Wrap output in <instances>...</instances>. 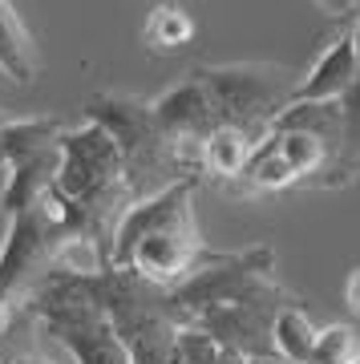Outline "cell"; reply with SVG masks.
Returning a JSON list of instances; mask_svg holds the SVG:
<instances>
[{
	"label": "cell",
	"instance_id": "obj_12",
	"mask_svg": "<svg viewBox=\"0 0 360 364\" xmlns=\"http://www.w3.org/2000/svg\"><path fill=\"white\" fill-rule=\"evenodd\" d=\"M251 150H255V138L247 130H239V126H215L203 138V182H219V191H227L243 174Z\"/></svg>",
	"mask_w": 360,
	"mask_h": 364
},
{
	"label": "cell",
	"instance_id": "obj_20",
	"mask_svg": "<svg viewBox=\"0 0 360 364\" xmlns=\"http://www.w3.org/2000/svg\"><path fill=\"white\" fill-rule=\"evenodd\" d=\"M316 4H320L332 21H356L360 16V0H316Z\"/></svg>",
	"mask_w": 360,
	"mask_h": 364
},
{
	"label": "cell",
	"instance_id": "obj_16",
	"mask_svg": "<svg viewBox=\"0 0 360 364\" xmlns=\"http://www.w3.org/2000/svg\"><path fill=\"white\" fill-rule=\"evenodd\" d=\"M316 332H320V328L308 320V312H304L300 304H292V308H283V312L275 316V324H271V352H280L287 364H308Z\"/></svg>",
	"mask_w": 360,
	"mask_h": 364
},
{
	"label": "cell",
	"instance_id": "obj_8",
	"mask_svg": "<svg viewBox=\"0 0 360 364\" xmlns=\"http://www.w3.org/2000/svg\"><path fill=\"white\" fill-rule=\"evenodd\" d=\"M57 223L45 215V207H28L21 215H9V235L0 243V308L13 316H25L37 287L53 275L57 259Z\"/></svg>",
	"mask_w": 360,
	"mask_h": 364
},
{
	"label": "cell",
	"instance_id": "obj_11",
	"mask_svg": "<svg viewBox=\"0 0 360 364\" xmlns=\"http://www.w3.org/2000/svg\"><path fill=\"white\" fill-rule=\"evenodd\" d=\"M69 130L61 117L41 114V117H4L0 122V170H13L28 158H37L41 150H53L61 142V134Z\"/></svg>",
	"mask_w": 360,
	"mask_h": 364
},
{
	"label": "cell",
	"instance_id": "obj_2",
	"mask_svg": "<svg viewBox=\"0 0 360 364\" xmlns=\"http://www.w3.org/2000/svg\"><path fill=\"white\" fill-rule=\"evenodd\" d=\"M194 195L198 182L182 178L158 195L129 203L114 227L110 267L134 272L154 287H179L182 279H191L198 263L211 255L194 219Z\"/></svg>",
	"mask_w": 360,
	"mask_h": 364
},
{
	"label": "cell",
	"instance_id": "obj_23",
	"mask_svg": "<svg viewBox=\"0 0 360 364\" xmlns=\"http://www.w3.org/2000/svg\"><path fill=\"white\" fill-rule=\"evenodd\" d=\"M352 364H360V356H356V360H352Z\"/></svg>",
	"mask_w": 360,
	"mask_h": 364
},
{
	"label": "cell",
	"instance_id": "obj_5",
	"mask_svg": "<svg viewBox=\"0 0 360 364\" xmlns=\"http://www.w3.org/2000/svg\"><path fill=\"white\" fill-rule=\"evenodd\" d=\"M28 316L69 352L73 364H134L102 304L73 275H49L28 304Z\"/></svg>",
	"mask_w": 360,
	"mask_h": 364
},
{
	"label": "cell",
	"instance_id": "obj_21",
	"mask_svg": "<svg viewBox=\"0 0 360 364\" xmlns=\"http://www.w3.org/2000/svg\"><path fill=\"white\" fill-rule=\"evenodd\" d=\"M344 304L352 308V312H360V267L348 275V284H344Z\"/></svg>",
	"mask_w": 360,
	"mask_h": 364
},
{
	"label": "cell",
	"instance_id": "obj_10",
	"mask_svg": "<svg viewBox=\"0 0 360 364\" xmlns=\"http://www.w3.org/2000/svg\"><path fill=\"white\" fill-rule=\"evenodd\" d=\"M360 73V57H356V41H352V28L340 33V37L320 53V61L308 69V77L292 90V102L287 105H320V102H340L352 81Z\"/></svg>",
	"mask_w": 360,
	"mask_h": 364
},
{
	"label": "cell",
	"instance_id": "obj_1",
	"mask_svg": "<svg viewBox=\"0 0 360 364\" xmlns=\"http://www.w3.org/2000/svg\"><path fill=\"white\" fill-rule=\"evenodd\" d=\"M170 291V312L182 328H198L239 356L268 352L271 324L283 308L300 304L292 287L275 279V247L211 251L191 279Z\"/></svg>",
	"mask_w": 360,
	"mask_h": 364
},
{
	"label": "cell",
	"instance_id": "obj_3",
	"mask_svg": "<svg viewBox=\"0 0 360 364\" xmlns=\"http://www.w3.org/2000/svg\"><path fill=\"white\" fill-rule=\"evenodd\" d=\"M85 122L102 126L122 150L129 198H150L182 178L203 182V142H170L154 126L150 102L129 93H93L85 102Z\"/></svg>",
	"mask_w": 360,
	"mask_h": 364
},
{
	"label": "cell",
	"instance_id": "obj_14",
	"mask_svg": "<svg viewBox=\"0 0 360 364\" xmlns=\"http://www.w3.org/2000/svg\"><path fill=\"white\" fill-rule=\"evenodd\" d=\"M37 45L28 37L25 21L16 16L13 0H0V73H9L16 85H28L37 77Z\"/></svg>",
	"mask_w": 360,
	"mask_h": 364
},
{
	"label": "cell",
	"instance_id": "obj_19",
	"mask_svg": "<svg viewBox=\"0 0 360 364\" xmlns=\"http://www.w3.org/2000/svg\"><path fill=\"white\" fill-rule=\"evenodd\" d=\"M360 356L356 332L348 324H328L316 332V344H312L308 364H352Z\"/></svg>",
	"mask_w": 360,
	"mask_h": 364
},
{
	"label": "cell",
	"instance_id": "obj_18",
	"mask_svg": "<svg viewBox=\"0 0 360 364\" xmlns=\"http://www.w3.org/2000/svg\"><path fill=\"white\" fill-rule=\"evenodd\" d=\"M170 364H243V356L231 352L227 344H219L215 336L198 332V328H179Z\"/></svg>",
	"mask_w": 360,
	"mask_h": 364
},
{
	"label": "cell",
	"instance_id": "obj_9",
	"mask_svg": "<svg viewBox=\"0 0 360 364\" xmlns=\"http://www.w3.org/2000/svg\"><path fill=\"white\" fill-rule=\"evenodd\" d=\"M150 117H154V126L166 134L170 142H203L206 134L219 126L215 105H211L203 81L194 73H186L174 90L150 97Z\"/></svg>",
	"mask_w": 360,
	"mask_h": 364
},
{
	"label": "cell",
	"instance_id": "obj_4",
	"mask_svg": "<svg viewBox=\"0 0 360 364\" xmlns=\"http://www.w3.org/2000/svg\"><path fill=\"white\" fill-rule=\"evenodd\" d=\"M102 312L110 316L117 340L126 344L134 364H170L174 340H179V320L170 312V291L138 279L134 272H102L81 279Z\"/></svg>",
	"mask_w": 360,
	"mask_h": 364
},
{
	"label": "cell",
	"instance_id": "obj_13",
	"mask_svg": "<svg viewBox=\"0 0 360 364\" xmlns=\"http://www.w3.org/2000/svg\"><path fill=\"white\" fill-rule=\"evenodd\" d=\"M57 166H61V150L53 146V150H41L37 158H28V162H21V166L9 170L4 195H0L4 215H21V210L37 207L41 195H45V191L53 186V178H57Z\"/></svg>",
	"mask_w": 360,
	"mask_h": 364
},
{
	"label": "cell",
	"instance_id": "obj_7",
	"mask_svg": "<svg viewBox=\"0 0 360 364\" xmlns=\"http://www.w3.org/2000/svg\"><path fill=\"white\" fill-rule=\"evenodd\" d=\"M61 166L53 178L57 198L73 207H129V186H126V166L122 150L102 126L81 122L73 130L61 134Z\"/></svg>",
	"mask_w": 360,
	"mask_h": 364
},
{
	"label": "cell",
	"instance_id": "obj_15",
	"mask_svg": "<svg viewBox=\"0 0 360 364\" xmlns=\"http://www.w3.org/2000/svg\"><path fill=\"white\" fill-rule=\"evenodd\" d=\"M263 134L275 142V150L283 154V162L292 166L296 186H308V182L336 158L332 146L324 142L320 134H312V130H263Z\"/></svg>",
	"mask_w": 360,
	"mask_h": 364
},
{
	"label": "cell",
	"instance_id": "obj_6",
	"mask_svg": "<svg viewBox=\"0 0 360 364\" xmlns=\"http://www.w3.org/2000/svg\"><path fill=\"white\" fill-rule=\"evenodd\" d=\"M206 97L215 105L219 126H239L251 138H263L271 117L292 102L296 73L271 61H235V65H194Z\"/></svg>",
	"mask_w": 360,
	"mask_h": 364
},
{
	"label": "cell",
	"instance_id": "obj_22",
	"mask_svg": "<svg viewBox=\"0 0 360 364\" xmlns=\"http://www.w3.org/2000/svg\"><path fill=\"white\" fill-rule=\"evenodd\" d=\"M13 364H61V360H49V356H37V352L28 348V352H21Z\"/></svg>",
	"mask_w": 360,
	"mask_h": 364
},
{
	"label": "cell",
	"instance_id": "obj_17",
	"mask_svg": "<svg viewBox=\"0 0 360 364\" xmlns=\"http://www.w3.org/2000/svg\"><path fill=\"white\" fill-rule=\"evenodd\" d=\"M191 37H194V21L182 13L179 4H158L154 13L146 16V25H142V41L158 53L182 49Z\"/></svg>",
	"mask_w": 360,
	"mask_h": 364
}]
</instances>
